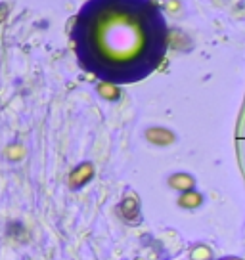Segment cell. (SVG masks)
<instances>
[{"label":"cell","instance_id":"obj_5","mask_svg":"<svg viewBox=\"0 0 245 260\" xmlns=\"http://www.w3.org/2000/svg\"><path fill=\"white\" fill-rule=\"evenodd\" d=\"M199 201H201V197H197V195H186V197L180 199V205H184V207H196Z\"/></svg>","mask_w":245,"mask_h":260},{"label":"cell","instance_id":"obj_4","mask_svg":"<svg viewBox=\"0 0 245 260\" xmlns=\"http://www.w3.org/2000/svg\"><path fill=\"white\" fill-rule=\"evenodd\" d=\"M100 92L103 94V98H109V100H113L117 98V88L113 85H107V83H103L100 87Z\"/></svg>","mask_w":245,"mask_h":260},{"label":"cell","instance_id":"obj_3","mask_svg":"<svg viewBox=\"0 0 245 260\" xmlns=\"http://www.w3.org/2000/svg\"><path fill=\"white\" fill-rule=\"evenodd\" d=\"M121 211H123V217L127 220H134V218H138V203L134 199H125L121 205Z\"/></svg>","mask_w":245,"mask_h":260},{"label":"cell","instance_id":"obj_2","mask_svg":"<svg viewBox=\"0 0 245 260\" xmlns=\"http://www.w3.org/2000/svg\"><path fill=\"white\" fill-rule=\"evenodd\" d=\"M92 165H88V163H85V165H81V167H77L75 171H73L71 178H69V184H71V188H81L83 184H87L88 180L92 178Z\"/></svg>","mask_w":245,"mask_h":260},{"label":"cell","instance_id":"obj_6","mask_svg":"<svg viewBox=\"0 0 245 260\" xmlns=\"http://www.w3.org/2000/svg\"><path fill=\"white\" fill-rule=\"evenodd\" d=\"M178 184L182 186V189H186V188H190V184H192V182H190L188 178H182V176H178V178H174V180H173V186H178Z\"/></svg>","mask_w":245,"mask_h":260},{"label":"cell","instance_id":"obj_1","mask_svg":"<svg viewBox=\"0 0 245 260\" xmlns=\"http://www.w3.org/2000/svg\"><path fill=\"white\" fill-rule=\"evenodd\" d=\"M165 29L146 0H109L90 8L79 31V54L88 69L111 81H134L163 56Z\"/></svg>","mask_w":245,"mask_h":260}]
</instances>
